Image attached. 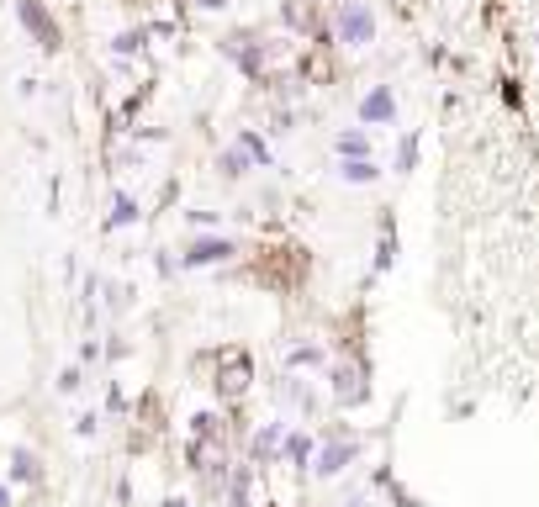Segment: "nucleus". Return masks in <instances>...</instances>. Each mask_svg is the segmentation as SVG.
<instances>
[{
	"label": "nucleus",
	"instance_id": "4468645a",
	"mask_svg": "<svg viewBox=\"0 0 539 507\" xmlns=\"http://www.w3.org/2000/svg\"><path fill=\"white\" fill-rule=\"evenodd\" d=\"M11 471H16V481H27V476L37 471V465H32V455H27V449H16V455H11Z\"/></svg>",
	"mask_w": 539,
	"mask_h": 507
},
{
	"label": "nucleus",
	"instance_id": "423d86ee",
	"mask_svg": "<svg viewBox=\"0 0 539 507\" xmlns=\"http://www.w3.org/2000/svg\"><path fill=\"white\" fill-rule=\"evenodd\" d=\"M349 460H355V444H349V439H333V444L323 449V460H318V476H339Z\"/></svg>",
	"mask_w": 539,
	"mask_h": 507
},
{
	"label": "nucleus",
	"instance_id": "1a4fd4ad",
	"mask_svg": "<svg viewBox=\"0 0 539 507\" xmlns=\"http://www.w3.org/2000/svg\"><path fill=\"white\" fill-rule=\"evenodd\" d=\"M281 434H286V428H281V423H270V428H265V434H259V439H254V460H270V455H275V449H281Z\"/></svg>",
	"mask_w": 539,
	"mask_h": 507
},
{
	"label": "nucleus",
	"instance_id": "2eb2a0df",
	"mask_svg": "<svg viewBox=\"0 0 539 507\" xmlns=\"http://www.w3.org/2000/svg\"><path fill=\"white\" fill-rule=\"evenodd\" d=\"M111 48H117V53H138V48H143V32H122Z\"/></svg>",
	"mask_w": 539,
	"mask_h": 507
},
{
	"label": "nucleus",
	"instance_id": "f257e3e1",
	"mask_svg": "<svg viewBox=\"0 0 539 507\" xmlns=\"http://www.w3.org/2000/svg\"><path fill=\"white\" fill-rule=\"evenodd\" d=\"M339 37L349 48H365L370 37H376V11H370L365 0H344L339 6Z\"/></svg>",
	"mask_w": 539,
	"mask_h": 507
},
{
	"label": "nucleus",
	"instance_id": "7ed1b4c3",
	"mask_svg": "<svg viewBox=\"0 0 539 507\" xmlns=\"http://www.w3.org/2000/svg\"><path fill=\"white\" fill-rule=\"evenodd\" d=\"M228 254H233L228 238H201V243H191V249H185L180 265H185V270H201V265H222Z\"/></svg>",
	"mask_w": 539,
	"mask_h": 507
},
{
	"label": "nucleus",
	"instance_id": "39448f33",
	"mask_svg": "<svg viewBox=\"0 0 539 507\" xmlns=\"http://www.w3.org/2000/svg\"><path fill=\"white\" fill-rule=\"evenodd\" d=\"M22 22H27V32H37V43H43V48H59V27L48 22V11L37 6V0H22Z\"/></svg>",
	"mask_w": 539,
	"mask_h": 507
},
{
	"label": "nucleus",
	"instance_id": "9b49d317",
	"mask_svg": "<svg viewBox=\"0 0 539 507\" xmlns=\"http://www.w3.org/2000/svg\"><path fill=\"white\" fill-rule=\"evenodd\" d=\"M339 154H344V159H365V154H370V138H365V133H344V138H339Z\"/></svg>",
	"mask_w": 539,
	"mask_h": 507
},
{
	"label": "nucleus",
	"instance_id": "20e7f679",
	"mask_svg": "<svg viewBox=\"0 0 539 507\" xmlns=\"http://www.w3.org/2000/svg\"><path fill=\"white\" fill-rule=\"evenodd\" d=\"M397 117V96H392V85H376L370 96L360 101V122H392Z\"/></svg>",
	"mask_w": 539,
	"mask_h": 507
},
{
	"label": "nucleus",
	"instance_id": "f03ea898",
	"mask_svg": "<svg viewBox=\"0 0 539 507\" xmlns=\"http://www.w3.org/2000/svg\"><path fill=\"white\" fill-rule=\"evenodd\" d=\"M222 360H228V370L217 375V391H222V397H244V391H249V354L228 349Z\"/></svg>",
	"mask_w": 539,
	"mask_h": 507
},
{
	"label": "nucleus",
	"instance_id": "6ab92c4d",
	"mask_svg": "<svg viewBox=\"0 0 539 507\" xmlns=\"http://www.w3.org/2000/svg\"><path fill=\"white\" fill-rule=\"evenodd\" d=\"M164 507H191V502H180V497H175V502H164Z\"/></svg>",
	"mask_w": 539,
	"mask_h": 507
},
{
	"label": "nucleus",
	"instance_id": "ddd939ff",
	"mask_svg": "<svg viewBox=\"0 0 539 507\" xmlns=\"http://www.w3.org/2000/svg\"><path fill=\"white\" fill-rule=\"evenodd\" d=\"M244 164H249V154L233 148V154H222V175H244Z\"/></svg>",
	"mask_w": 539,
	"mask_h": 507
},
{
	"label": "nucleus",
	"instance_id": "6e6552de",
	"mask_svg": "<svg viewBox=\"0 0 539 507\" xmlns=\"http://www.w3.org/2000/svg\"><path fill=\"white\" fill-rule=\"evenodd\" d=\"M339 175H344V180H355V185H370V180L381 175V169L370 164V159H344V169H339Z\"/></svg>",
	"mask_w": 539,
	"mask_h": 507
},
{
	"label": "nucleus",
	"instance_id": "a211bd4d",
	"mask_svg": "<svg viewBox=\"0 0 539 507\" xmlns=\"http://www.w3.org/2000/svg\"><path fill=\"white\" fill-rule=\"evenodd\" d=\"M0 507H11V492H6V486H0Z\"/></svg>",
	"mask_w": 539,
	"mask_h": 507
},
{
	"label": "nucleus",
	"instance_id": "f3484780",
	"mask_svg": "<svg viewBox=\"0 0 539 507\" xmlns=\"http://www.w3.org/2000/svg\"><path fill=\"white\" fill-rule=\"evenodd\" d=\"M59 391H80V370H64L59 375Z\"/></svg>",
	"mask_w": 539,
	"mask_h": 507
},
{
	"label": "nucleus",
	"instance_id": "0eeeda50",
	"mask_svg": "<svg viewBox=\"0 0 539 507\" xmlns=\"http://www.w3.org/2000/svg\"><path fill=\"white\" fill-rule=\"evenodd\" d=\"M333 391H339V402H365L360 370H339V375H333Z\"/></svg>",
	"mask_w": 539,
	"mask_h": 507
},
{
	"label": "nucleus",
	"instance_id": "dca6fc26",
	"mask_svg": "<svg viewBox=\"0 0 539 507\" xmlns=\"http://www.w3.org/2000/svg\"><path fill=\"white\" fill-rule=\"evenodd\" d=\"M318 360H323L318 349H296V354H291V365H318Z\"/></svg>",
	"mask_w": 539,
	"mask_h": 507
},
{
	"label": "nucleus",
	"instance_id": "f8f14e48",
	"mask_svg": "<svg viewBox=\"0 0 539 507\" xmlns=\"http://www.w3.org/2000/svg\"><path fill=\"white\" fill-rule=\"evenodd\" d=\"M307 455H312V439H302V434H291V439H286V460H296V465H307Z\"/></svg>",
	"mask_w": 539,
	"mask_h": 507
},
{
	"label": "nucleus",
	"instance_id": "9d476101",
	"mask_svg": "<svg viewBox=\"0 0 539 507\" xmlns=\"http://www.w3.org/2000/svg\"><path fill=\"white\" fill-rule=\"evenodd\" d=\"M127 222H138V201L117 196V201H111V228H127Z\"/></svg>",
	"mask_w": 539,
	"mask_h": 507
}]
</instances>
